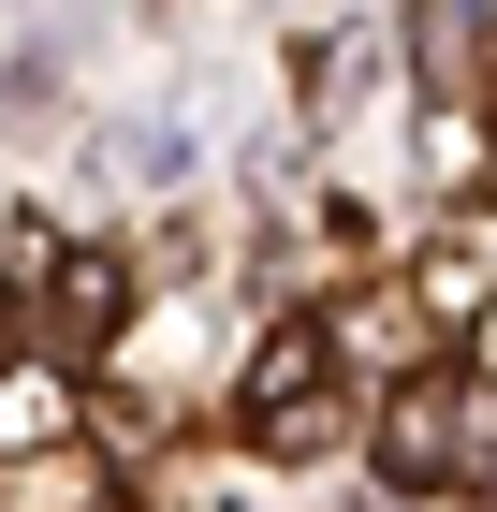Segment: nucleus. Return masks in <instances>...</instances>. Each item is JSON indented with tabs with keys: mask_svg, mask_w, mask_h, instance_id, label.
Here are the masks:
<instances>
[{
	"mask_svg": "<svg viewBox=\"0 0 497 512\" xmlns=\"http://www.w3.org/2000/svg\"><path fill=\"white\" fill-rule=\"evenodd\" d=\"M0 366H15V308H0Z\"/></svg>",
	"mask_w": 497,
	"mask_h": 512,
	"instance_id": "nucleus-5",
	"label": "nucleus"
},
{
	"mask_svg": "<svg viewBox=\"0 0 497 512\" xmlns=\"http://www.w3.org/2000/svg\"><path fill=\"white\" fill-rule=\"evenodd\" d=\"M366 88H381V44H366V30H322V44H307V103H366Z\"/></svg>",
	"mask_w": 497,
	"mask_h": 512,
	"instance_id": "nucleus-2",
	"label": "nucleus"
},
{
	"mask_svg": "<svg viewBox=\"0 0 497 512\" xmlns=\"http://www.w3.org/2000/svg\"><path fill=\"white\" fill-rule=\"evenodd\" d=\"M117 308H132L117 264H74V278H59V337H117Z\"/></svg>",
	"mask_w": 497,
	"mask_h": 512,
	"instance_id": "nucleus-4",
	"label": "nucleus"
},
{
	"mask_svg": "<svg viewBox=\"0 0 497 512\" xmlns=\"http://www.w3.org/2000/svg\"><path fill=\"white\" fill-rule=\"evenodd\" d=\"M307 381H322V322H278L264 366H249V410H278V395H307Z\"/></svg>",
	"mask_w": 497,
	"mask_h": 512,
	"instance_id": "nucleus-3",
	"label": "nucleus"
},
{
	"mask_svg": "<svg viewBox=\"0 0 497 512\" xmlns=\"http://www.w3.org/2000/svg\"><path fill=\"white\" fill-rule=\"evenodd\" d=\"M381 469H395V483L497 469V395H468V381H395V410H381Z\"/></svg>",
	"mask_w": 497,
	"mask_h": 512,
	"instance_id": "nucleus-1",
	"label": "nucleus"
}]
</instances>
